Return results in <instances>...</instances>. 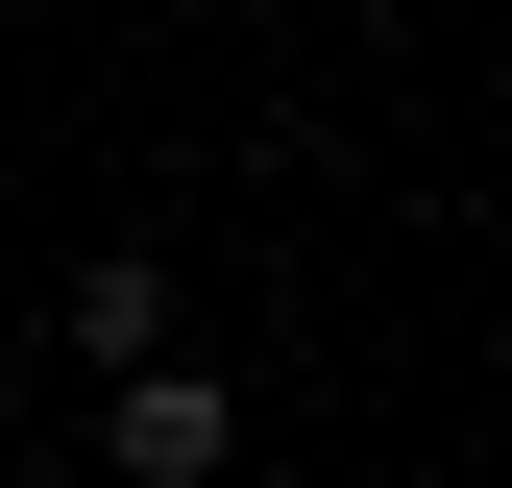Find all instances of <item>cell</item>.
<instances>
[{
	"label": "cell",
	"instance_id": "obj_1",
	"mask_svg": "<svg viewBox=\"0 0 512 488\" xmlns=\"http://www.w3.org/2000/svg\"><path fill=\"white\" fill-rule=\"evenodd\" d=\"M98 464H122V488H220V464H244V391L147 342V366H122V415H98Z\"/></svg>",
	"mask_w": 512,
	"mask_h": 488
},
{
	"label": "cell",
	"instance_id": "obj_2",
	"mask_svg": "<svg viewBox=\"0 0 512 488\" xmlns=\"http://www.w3.org/2000/svg\"><path fill=\"white\" fill-rule=\"evenodd\" d=\"M147 342H171V269H147V244H98V269H74V366L122 391V366H147Z\"/></svg>",
	"mask_w": 512,
	"mask_h": 488
}]
</instances>
